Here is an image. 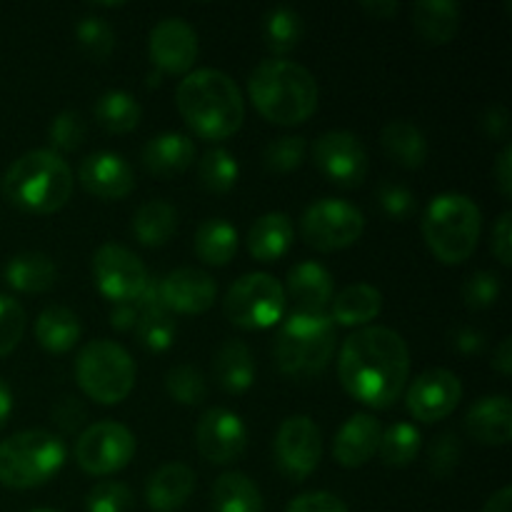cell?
I'll use <instances>...</instances> for the list:
<instances>
[{
    "mask_svg": "<svg viewBox=\"0 0 512 512\" xmlns=\"http://www.w3.org/2000/svg\"><path fill=\"white\" fill-rule=\"evenodd\" d=\"M338 378L345 393L373 410L393 408L410 380V350L403 335L365 325L345 338L338 355Z\"/></svg>",
    "mask_w": 512,
    "mask_h": 512,
    "instance_id": "1",
    "label": "cell"
},
{
    "mask_svg": "<svg viewBox=\"0 0 512 512\" xmlns=\"http://www.w3.org/2000/svg\"><path fill=\"white\" fill-rule=\"evenodd\" d=\"M175 103L188 128L205 140L230 138L245 120V100L238 83L215 68L190 70L175 90Z\"/></svg>",
    "mask_w": 512,
    "mask_h": 512,
    "instance_id": "2",
    "label": "cell"
},
{
    "mask_svg": "<svg viewBox=\"0 0 512 512\" xmlns=\"http://www.w3.org/2000/svg\"><path fill=\"white\" fill-rule=\"evenodd\" d=\"M255 110L275 125H300L318 110V80L295 60L270 58L248 78Z\"/></svg>",
    "mask_w": 512,
    "mask_h": 512,
    "instance_id": "3",
    "label": "cell"
},
{
    "mask_svg": "<svg viewBox=\"0 0 512 512\" xmlns=\"http://www.w3.org/2000/svg\"><path fill=\"white\" fill-rule=\"evenodd\" d=\"M73 170L53 150H30L8 165L0 188L5 200L25 213L48 215L73 195Z\"/></svg>",
    "mask_w": 512,
    "mask_h": 512,
    "instance_id": "4",
    "label": "cell"
},
{
    "mask_svg": "<svg viewBox=\"0 0 512 512\" xmlns=\"http://www.w3.org/2000/svg\"><path fill=\"white\" fill-rule=\"evenodd\" d=\"M483 230V213L463 193H440L423 215V238L430 253L445 265H460L475 253Z\"/></svg>",
    "mask_w": 512,
    "mask_h": 512,
    "instance_id": "5",
    "label": "cell"
},
{
    "mask_svg": "<svg viewBox=\"0 0 512 512\" xmlns=\"http://www.w3.org/2000/svg\"><path fill=\"white\" fill-rule=\"evenodd\" d=\"M338 345V330L325 313H293L275 335L273 355L280 373L310 380L328 368Z\"/></svg>",
    "mask_w": 512,
    "mask_h": 512,
    "instance_id": "6",
    "label": "cell"
},
{
    "mask_svg": "<svg viewBox=\"0 0 512 512\" xmlns=\"http://www.w3.org/2000/svg\"><path fill=\"white\" fill-rule=\"evenodd\" d=\"M68 450L48 430H23L0 443V485L33 490L48 483L65 465Z\"/></svg>",
    "mask_w": 512,
    "mask_h": 512,
    "instance_id": "7",
    "label": "cell"
},
{
    "mask_svg": "<svg viewBox=\"0 0 512 512\" xmlns=\"http://www.w3.org/2000/svg\"><path fill=\"white\" fill-rule=\"evenodd\" d=\"M135 373L128 350L108 338L90 340L75 355V380L100 405L123 403L135 388Z\"/></svg>",
    "mask_w": 512,
    "mask_h": 512,
    "instance_id": "8",
    "label": "cell"
},
{
    "mask_svg": "<svg viewBox=\"0 0 512 512\" xmlns=\"http://www.w3.org/2000/svg\"><path fill=\"white\" fill-rule=\"evenodd\" d=\"M288 295L283 283L268 273H245L230 285L223 300L225 318L243 330L273 328L283 320Z\"/></svg>",
    "mask_w": 512,
    "mask_h": 512,
    "instance_id": "9",
    "label": "cell"
},
{
    "mask_svg": "<svg viewBox=\"0 0 512 512\" xmlns=\"http://www.w3.org/2000/svg\"><path fill=\"white\" fill-rule=\"evenodd\" d=\"M365 230V218L358 205L340 198H320L308 205L300 218V233L310 248L320 253L350 248L360 240Z\"/></svg>",
    "mask_w": 512,
    "mask_h": 512,
    "instance_id": "10",
    "label": "cell"
},
{
    "mask_svg": "<svg viewBox=\"0 0 512 512\" xmlns=\"http://www.w3.org/2000/svg\"><path fill=\"white\" fill-rule=\"evenodd\" d=\"M135 455V435L115 420H100L85 428L75 443V463L88 475H113Z\"/></svg>",
    "mask_w": 512,
    "mask_h": 512,
    "instance_id": "11",
    "label": "cell"
},
{
    "mask_svg": "<svg viewBox=\"0 0 512 512\" xmlns=\"http://www.w3.org/2000/svg\"><path fill=\"white\" fill-rule=\"evenodd\" d=\"M273 450L280 473L293 483H303L323 458V433L308 415H290L275 433Z\"/></svg>",
    "mask_w": 512,
    "mask_h": 512,
    "instance_id": "12",
    "label": "cell"
},
{
    "mask_svg": "<svg viewBox=\"0 0 512 512\" xmlns=\"http://www.w3.org/2000/svg\"><path fill=\"white\" fill-rule=\"evenodd\" d=\"M93 278L100 293L115 303H135L148 285V268L133 250L105 243L93 255Z\"/></svg>",
    "mask_w": 512,
    "mask_h": 512,
    "instance_id": "13",
    "label": "cell"
},
{
    "mask_svg": "<svg viewBox=\"0 0 512 512\" xmlns=\"http://www.w3.org/2000/svg\"><path fill=\"white\" fill-rule=\"evenodd\" d=\"M313 160L320 173L338 188H358L368 175V150L348 130H328L313 143Z\"/></svg>",
    "mask_w": 512,
    "mask_h": 512,
    "instance_id": "14",
    "label": "cell"
},
{
    "mask_svg": "<svg viewBox=\"0 0 512 512\" xmlns=\"http://www.w3.org/2000/svg\"><path fill=\"white\" fill-rule=\"evenodd\" d=\"M195 445L208 463L230 465L248 448V428L233 410L210 408L195 425Z\"/></svg>",
    "mask_w": 512,
    "mask_h": 512,
    "instance_id": "15",
    "label": "cell"
},
{
    "mask_svg": "<svg viewBox=\"0 0 512 512\" xmlns=\"http://www.w3.org/2000/svg\"><path fill=\"white\" fill-rule=\"evenodd\" d=\"M463 400V383L453 370L430 368L413 380L405 393L408 413L420 423H438L448 418Z\"/></svg>",
    "mask_w": 512,
    "mask_h": 512,
    "instance_id": "16",
    "label": "cell"
},
{
    "mask_svg": "<svg viewBox=\"0 0 512 512\" xmlns=\"http://www.w3.org/2000/svg\"><path fill=\"white\" fill-rule=\"evenodd\" d=\"M198 33L188 20L170 15L150 30L148 55L160 73L188 75L198 60Z\"/></svg>",
    "mask_w": 512,
    "mask_h": 512,
    "instance_id": "17",
    "label": "cell"
},
{
    "mask_svg": "<svg viewBox=\"0 0 512 512\" xmlns=\"http://www.w3.org/2000/svg\"><path fill=\"white\" fill-rule=\"evenodd\" d=\"M78 180L98 200H123L135 190V173L128 160L110 150L83 158L78 168Z\"/></svg>",
    "mask_w": 512,
    "mask_h": 512,
    "instance_id": "18",
    "label": "cell"
},
{
    "mask_svg": "<svg viewBox=\"0 0 512 512\" xmlns=\"http://www.w3.org/2000/svg\"><path fill=\"white\" fill-rule=\"evenodd\" d=\"M165 310L183 315H200L213 308L218 285L205 270L178 268L160 280Z\"/></svg>",
    "mask_w": 512,
    "mask_h": 512,
    "instance_id": "19",
    "label": "cell"
},
{
    "mask_svg": "<svg viewBox=\"0 0 512 512\" xmlns=\"http://www.w3.org/2000/svg\"><path fill=\"white\" fill-rule=\"evenodd\" d=\"M383 425L370 413L350 415L333 440V458L343 468H363L378 453Z\"/></svg>",
    "mask_w": 512,
    "mask_h": 512,
    "instance_id": "20",
    "label": "cell"
},
{
    "mask_svg": "<svg viewBox=\"0 0 512 512\" xmlns=\"http://www.w3.org/2000/svg\"><path fill=\"white\" fill-rule=\"evenodd\" d=\"M333 275L325 265L315 260L293 265L288 270V283L283 285L285 295H290L295 303V313H323L333 300Z\"/></svg>",
    "mask_w": 512,
    "mask_h": 512,
    "instance_id": "21",
    "label": "cell"
},
{
    "mask_svg": "<svg viewBox=\"0 0 512 512\" xmlns=\"http://www.w3.org/2000/svg\"><path fill=\"white\" fill-rule=\"evenodd\" d=\"M465 430L480 445H508L512 440V405L508 395H485L465 413Z\"/></svg>",
    "mask_w": 512,
    "mask_h": 512,
    "instance_id": "22",
    "label": "cell"
},
{
    "mask_svg": "<svg viewBox=\"0 0 512 512\" xmlns=\"http://www.w3.org/2000/svg\"><path fill=\"white\" fill-rule=\"evenodd\" d=\"M140 160H143V168L155 178H173L193 165L195 143L183 133H160L145 143Z\"/></svg>",
    "mask_w": 512,
    "mask_h": 512,
    "instance_id": "23",
    "label": "cell"
},
{
    "mask_svg": "<svg viewBox=\"0 0 512 512\" xmlns=\"http://www.w3.org/2000/svg\"><path fill=\"white\" fill-rule=\"evenodd\" d=\"M195 490L193 468L183 463H168L155 470L145 483V500L155 512H175L188 503Z\"/></svg>",
    "mask_w": 512,
    "mask_h": 512,
    "instance_id": "24",
    "label": "cell"
},
{
    "mask_svg": "<svg viewBox=\"0 0 512 512\" xmlns=\"http://www.w3.org/2000/svg\"><path fill=\"white\" fill-rule=\"evenodd\" d=\"M255 358L243 340H225L213 358V378L230 395L248 393L255 383Z\"/></svg>",
    "mask_w": 512,
    "mask_h": 512,
    "instance_id": "25",
    "label": "cell"
},
{
    "mask_svg": "<svg viewBox=\"0 0 512 512\" xmlns=\"http://www.w3.org/2000/svg\"><path fill=\"white\" fill-rule=\"evenodd\" d=\"M295 238L293 220L290 215L278 213H265L250 225L248 230V253L253 255L258 263H275L283 258L290 250Z\"/></svg>",
    "mask_w": 512,
    "mask_h": 512,
    "instance_id": "26",
    "label": "cell"
},
{
    "mask_svg": "<svg viewBox=\"0 0 512 512\" xmlns=\"http://www.w3.org/2000/svg\"><path fill=\"white\" fill-rule=\"evenodd\" d=\"M380 145H383L385 155L405 170L423 168L428 160V138L410 120H390L380 133Z\"/></svg>",
    "mask_w": 512,
    "mask_h": 512,
    "instance_id": "27",
    "label": "cell"
},
{
    "mask_svg": "<svg viewBox=\"0 0 512 512\" xmlns=\"http://www.w3.org/2000/svg\"><path fill=\"white\" fill-rule=\"evenodd\" d=\"M413 28L428 45L450 43L460 28V5L455 0H420L413 5Z\"/></svg>",
    "mask_w": 512,
    "mask_h": 512,
    "instance_id": "28",
    "label": "cell"
},
{
    "mask_svg": "<svg viewBox=\"0 0 512 512\" xmlns=\"http://www.w3.org/2000/svg\"><path fill=\"white\" fill-rule=\"evenodd\" d=\"M58 280V265L50 255L28 250L18 253L5 265V283L18 293H45Z\"/></svg>",
    "mask_w": 512,
    "mask_h": 512,
    "instance_id": "29",
    "label": "cell"
},
{
    "mask_svg": "<svg viewBox=\"0 0 512 512\" xmlns=\"http://www.w3.org/2000/svg\"><path fill=\"white\" fill-rule=\"evenodd\" d=\"M380 310H383V293L368 283H355L335 295L330 320L343 328H358L378 318Z\"/></svg>",
    "mask_w": 512,
    "mask_h": 512,
    "instance_id": "30",
    "label": "cell"
},
{
    "mask_svg": "<svg viewBox=\"0 0 512 512\" xmlns=\"http://www.w3.org/2000/svg\"><path fill=\"white\" fill-rule=\"evenodd\" d=\"M80 335H83L80 318L63 305H50L35 320V338H38L40 348H45L48 353H68L78 345Z\"/></svg>",
    "mask_w": 512,
    "mask_h": 512,
    "instance_id": "31",
    "label": "cell"
},
{
    "mask_svg": "<svg viewBox=\"0 0 512 512\" xmlns=\"http://www.w3.org/2000/svg\"><path fill=\"white\" fill-rule=\"evenodd\" d=\"M133 235L145 248H160L178 233V210L168 200H148L133 215Z\"/></svg>",
    "mask_w": 512,
    "mask_h": 512,
    "instance_id": "32",
    "label": "cell"
},
{
    "mask_svg": "<svg viewBox=\"0 0 512 512\" xmlns=\"http://www.w3.org/2000/svg\"><path fill=\"white\" fill-rule=\"evenodd\" d=\"M213 512H265L263 493L245 473H223L210 493Z\"/></svg>",
    "mask_w": 512,
    "mask_h": 512,
    "instance_id": "33",
    "label": "cell"
},
{
    "mask_svg": "<svg viewBox=\"0 0 512 512\" xmlns=\"http://www.w3.org/2000/svg\"><path fill=\"white\" fill-rule=\"evenodd\" d=\"M238 230L223 218H210L200 223L195 233V253L205 265L223 268L238 253Z\"/></svg>",
    "mask_w": 512,
    "mask_h": 512,
    "instance_id": "34",
    "label": "cell"
},
{
    "mask_svg": "<svg viewBox=\"0 0 512 512\" xmlns=\"http://www.w3.org/2000/svg\"><path fill=\"white\" fill-rule=\"evenodd\" d=\"M305 35L303 15L290 5H275L263 15V40L278 58L293 53Z\"/></svg>",
    "mask_w": 512,
    "mask_h": 512,
    "instance_id": "35",
    "label": "cell"
},
{
    "mask_svg": "<svg viewBox=\"0 0 512 512\" xmlns=\"http://www.w3.org/2000/svg\"><path fill=\"white\" fill-rule=\"evenodd\" d=\"M93 115L103 130L113 135H125L138 128L140 118H143V108L125 90H108V93L95 100Z\"/></svg>",
    "mask_w": 512,
    "mask_h": 512,
    "instance_id": "36",
    "label": "cell"
},
{
    "mask_svg": "<svg viewBox=\"0 0 512 512\" xmlns=\"http://www.w3.org/2000/svg\"><path fill=\"white\" fill-rule=\"evenodd\" d=\"M420 445H423V438H420V430L415 425L393 423L380 435L378 453L383 463L390 465V468H405V465H410L418 458Z\"/></svg>",
    "mask_w": 512,
    "mask_h": 512,
    "instance_id": "37",
    "label": "cell"
},
{
    "mask_svg": "<svg viewBox=\"0 0 512 512\" xmlns=\"http://www.w3.org/2000/svg\"><path fill=\"white\" fill-rule=\"evenodd\" d=\"M238 175V160L225 148H210L198 163V180L208 193H230L235 183H238Z\"/></svg>",
    "mask_w": 512,
    "mask_h": 512,
    "instance_id": "38",
    "label": "cell"
},
{
    "mask_svg": "<svg viewBox=\"0 0 512 512\" xmlns=\"http://www.w3.org/2000/svg\"><path fill=\"white\" fill-rule=\"evenodd\" d=\"M75 38L90 60H105L115 50V30L103 15H83L75 23Z\"/></svg>",
    "mask_w": 512,
    "mask_h": 512,
    "instance_id": "39",
    "label": "cell"
},
{
    "mask_svg": "<svg viewBox=\"0 0 512 512\" xmlns=\"http://www.w3.org/2000/svg\"><path fill=\"white\" fill-rule=\"evenodd\" d=\"M305 155H308V143L303 135H280L273 143L265 145L263 150V165L268 173H293L303 165Z\"/></svg>",
    "mask_w": 512,
    "mask_h": 512,
    "instance_id": "40",
    "label": "cell"
},
{
    "mask_svg": "<svg viewBox=\"0 0 512 512\" xmlns=\"http://www.w3.org/2000/svg\"><path fill=\"white\" fill-rule=\"evenodd\" d=\"M140 345L150 353H165L170 345L175 343V320L168 310H150V313H140L138 325H135Z\"/></svg>",
    "mask_w": 512,
    "mask_h": 512,
    "instance_id": "41",
    "label": "cell"
},
{
    "mask_svg": "<svg viewBox=\"0 0 512 512\" xmlns=\"http://www.w3.org/2000/svg\"><path fill=\"white\" fill-rule=\"evenodd\" d=\"M165 390H168L170 398L180 405H188L195 408L205 400L208 395V385H205L203 373L193 365H175L173 370H168L165 375Z\"/></svg>",
    "mask_w": 512,
    "mask_h": 512,
    "instance_id": "42",
    "label": "cell"
},
{
    "mask_svg": "<svg viewBox=\"0 0 512 512\" xmlns=\"http://www.w3.org/2000/svg\"><path fill=\"white\" fill-rule=\"evenodd\" d=\"M85 135H88V125H85V118L78 110H63L48 125V140L55 155L78 150L83 145Z\"/></svg>",
    "mask_w": 512,
    "mask_h": 512,
    "instance_id": "43",
    "label": "cell"
},
{
    "mask_svg": "<svg viewBox=\"0 0 512 512\" xmlns=\"http://www.w3.org/2000/svg\"><path fill=\"white\" fill-rule=\"evenodd\" d=\"M85 512H133V493L125 483L103 480L85 498Z\"/></svg>",
    "mask_w": 512,
    "mask_h": 512,
    "instance_id": "44",
    "label": "cell"
},
{
    "mask_svg": "<svg viewBox=\"0 0 512 512\" xmlns=\"http://www.w3.org/2000/svg\"><path fill=\"white\" fill-rule=\"evenodd\" d=\"M463 460V445L455 433H440L428 448V470L438 480L450 478Z\"/></svg>",
    "mask_w": 512,
    "mask_h": 512,
    "instance_id": "45",
    "label": "cell"
},
{
    "mask_svg": "<svg viewBox=\"0 0 512 512\" xmlns=\"http://www.w3.org/2000/svg\"><path fill=\"white\" fill-rule=\"evenodd\" d=\"M500 283L498 273H490V270H478V273L468 275V280L463 283V300L470 310H488L498 303Z\"/></svg>",
    "mask_w": 512,
    "mask_h": 512,
    "instance_id": "46",
    "label": "cell"
},
{
    "mask_svg": "<svg viewBox=\"0 0 512 512\" xmlns=\"http://www.w3.org/2000/svg\"><path fill=\"white\" fill-rule=\"evenodd\" d=\"M25 333V310L18 300L0 293V358L13 353Z\"/></svg>",
    "mask_w": 512,
    "mask_h": 512,
    "instance_id": "47",
    "label": "cell"
},
{
    "mask_svg": "<svg viewBox=\"0 0 512 512\" xmlns=\"http://www.w3.org/2000/svg\"><path fill=\"white\" fill-rule=\"evenodd\" d=\"M378 205L393 220H408L415 213V208H418L413 190L400 183H393V180H385V183L378 185Z\"/></svg>",
    "mask_w": 512,
    "mask_h": 512,
    "instance_id": "48",
    "label": "cell"
},
{
    "mask_svg": "<svg viewBox=\"0 0 512 512\" xmlns=\"http://www.w3.org/2000/svg\"><path fill=\"white\" fill-rule=\"evenodd\" d=\"M50 418H53V423L58 425L65 435H70L78 433V430L83 428L85 418H88V410H85L80 398H75V395H63V398L55 400L53 408H50Z\"/></svg>",
    "mask_w": 512,
    "mask_h": 512,
    "instance_id": "49",
    "label": "cell"
},
{
    "mask_svg": "<svg viewBox=\"0 0 512 512\" xmlns=\"http://www.w3.org/2000/svg\"><path fill=\"white\" fill-rule=\"evenodd\" d=\"M285 512H348V505L333 493L315 490V493H303L285 508Z\"/></svg>",
    "mask_w": 512,
    "mask_h": 512,
    "instance_id": "50",
    "label": "cell"
},
{
    "mask_svg": "<svg viewBox=\"0 0 512 512\" xmlns=\"http://www.w3.org/2000/svg\"><path fill=\"white\" fill-rule=\"evenodd\" d=\"M490 248H493V255L500 260V265L512 263V213L505 210L503 215L495 223L493 235H490Z\"/></svg>",
    "mask_w": 512,
    "mask_h": 512,
    "instance_id": "51",
    "label": "cell"
},
{
    "mask_svg": "<svg viewBox=\"0 0 512 512\" xmlns=\"http://www.w3.org/2000/svg\"><path fill=\"white\" fill-rule=\"evenodd\" d=\"M480 125H483V130L488 138L505 140L510 133V113L503 108V105H490V108L483 113Z\"/></svg>",
    "mask_w": 512,
    "mask_h": 512,
    "instance_id": "52",
    "label": "cell"
},
{
    "mask_svg": "<svg viewBox=\"0 0 512 512\" xmlns=\"http://www.w3.org/2000/svg\"><path fill=\"white\" fill-rule=\"evenodd\" d=\"M450 345L463 355H478L485 348V335L473 325H463L450 333Z\"/></svg>",
    "mask_w": 512,
    "mask_h": 512,
    "instance_id": "53",
    "label": "cell"
},
{
    "mask_svg": "<svg viewBox=\"0 0 512 512\" xmlns=\"http://www.w3.org/2000/svg\"><path fill=\"white\" fill-rule=\"evenodd\" d=\"M495 180L503 193V198H512V145L508 143L500 150L498 160H495Z\"/></svg>",
    "mask_w": 512,
    "mask_h": 512,
    "instance_id": "54",
    "label": "cell"
},
{
    "mask_svg": "<svg viewBox=\"0 0 512 512\" xmlns=\"http://www.w3.org/2000/svg\"><path fill=\"white\" fill-rule=\"evenodd\" d=\"M138 308H135V303H115L113 308H110V325H113L115 330H120V333H128V330H133L135 325H138Z\"/></svg>",
    "mask_w": 512,
    "mask_h": 512,
    "instance_id": "55",
    "label": "cell"
},
{
    "mask_svg": "<svg viewBox=\"0 0 512 512\" xmlns=\"http://www.w3.org/2000/svg\"><path fill=\"white\" fill-rule=\"evenodd\" d=\"M360 8H363L365 13L370 15V18L388 20V18H393L395 13H398L400 3H395V0H373V3H370V0H365Z\"/></svg>",
    "mask_w": 512,
    "mask_h": 512,
    "instance_id": "56",
    "label": "cell"
},
{
    "mask_svg": "<svg viewBox=\"0 0 512 512\" xmlns=\"http://www.w3.org/2000/svg\"><path fill=\"white\" fill-rule=\"evenodd\" d=\"M493 368L498 370L500 375H505V378L512 375V340L510 338H503L498 348H495Z\"/></svg>",
    "mask_w": 512,
    "mask_h": 512,
    "instance_id": "57",
    "label": "cell"
},
{
    "mask_svg": "<svg viewBox=\"0 0 512 512\" xmlns=\"http://www.w3.org/2000/svg\"><path fill=\"white\" fill-rule=\"evenodd\" d=\"M510 505H512V488L510 485H505V488H500L498 493L490 495V500L485 503L483 512H510Z\"/></svg>",
    "mask_w": 512,
    "mask_h": 512,
    "instance_id": "58",
    "label": "cell"
},
{
    "mask_svg": "<svg viewBox=\"0 0 512 512\" xmlns=\"http://www.w3.org/2000/svg\"><path fill=\"white\" fill-rule=\"evenodd\" d=\"M10 413H13V393H10L8 385L0 380V430L8 425Z\"/></svg>",
    "mask_w": 512,
    "mask_h": 512,
    "instance_id": "59",
    "label": "cell"
},
{
    "mask_svg": "<svg viewBox=\"0 0 512 512\" xmlns=\"http://www.w3.org/2000/svg\"><path fill=\"white\" fill-rule=\"evenodd\" d=\"M30 512H58V510H48V508H40V510H30Z\"/></svg>",
    "mask_w": 512,
    "mask_h": 512,
    "instance_id": "60",
    "label": "cell"
}]
</instances>
